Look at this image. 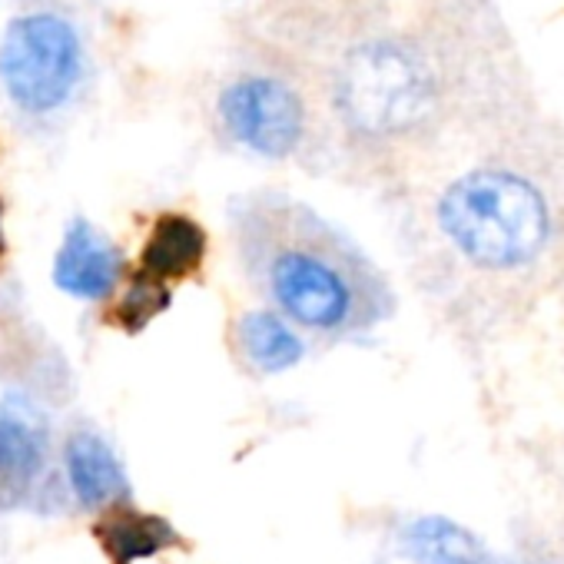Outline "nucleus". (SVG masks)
<instances>
[{
    "label": "nucleus",
    "mask_w": 564,
    "mask_h": 564,
    "mask_svg": "<svg viewBox=\"0 0 564 564\" xmlns=\"http://www.w3.org/2000/svg\"><path fill=\"white\" fill-rule=\"evenodd\" d=\"M229 223L249 279L293 323L349 336L389 313V290L372 262L306 203L272 189L246 193Z\"/></svg>",
    "instance_id": "obj_2"
},
{
    "label": "nucleus",
    "mask_w": 564,
    "mask_h": 564,
    "mask_svg": "<svg viewBox=\"0 0 564 564\" xmlns=\"http://www.w3.org/2000/svg\"><path fill=\"white\" fill-rule=\"evenodd\" d=\"M242 21L310 70L326 123L362 153L429 147L524 90L491 0H256Z\"/></svg>",
    "instance_id": "obj_1"
},
{
    "label": "nucleus",
    "mask_w": 564,
    "mask_h": 564,
    "mask_svg": "<svg viewBox=\"0 0 564 564\" xmlns=\"http://www.w3.org/2000/svg\"><path fill=\"white\" fill-rule=\"evenodd\" d=\"M67 475L87 508H107L127 498V475L110 445L94 432H77L67 442Z\"/></svg>",
    "instance_id": "obj_8"
},
{
    "label": "nucleus",
    "mask_w": 564,
    "mask_h": 564,
    "mask_svg": "<svg viewBox=\"0 0 564 564\" xmlns=\"http://www.w3.org/2000/svg\"><path fill=\"white\" fill-rule=\"evenodd\" d=\"M123 269L120 249L87 219H74L54 259V282L77 300H104L113 293Z\"/></svg>",
    "instance_id": "obj_7"
},
{
    "label": "nucleus",
    "mask_w": 564,
    "mask_h": 564,
    "mask_svg": "<svg viewBox=\"0 0 564 564\" xmlns=\"http://www.w3.org/2000/svg\"><path fill=\"white\" fill-rule=\"evenodd\" d=\"M51 432L44 415L28 402L0 409V508H18L47 468Z\"/></svg>",
    "instance_id": "obj_6"
},
{
    "label": "nucleus",
    "mask_w": 564,
    "mask_h": 564,
    "mask_svg": "<svg viewBox=\"0 0 564 564\" xmlns=\"http://www.w3.org/2000/svg\"><path fill=\"white\" fill-rule=\"evenodd\" d=\"M203 252H206V232L199 229V223L183 213H166L153 223V232L140 256V269L143 275L160 282L180 279L203 262Z\"/></svg>",
    "instance_id": "obj_9"
},
{
    "label": "nucleus",
    "mask_w": 564,
    "mask_h": 564,
    "mask_svg": "<svg viewBox=\"0 0 564 564\" xmlns=\"http://www.w3.org/2000/svg\"><path fill=\"white\" fill-rule=\"evenodd\" d=\"M87 74V41L57 8L14 14L0 31V90L28 117L67 107Z\"/></svg>",
    "instance_id": "obj_5"
},
{
    "label": "nucleus",
    "mask_w": 564,
    "mask_h": 564,
    "mask_svg": "<svg viewBox=\"0 0 564 564\" xmlns=\"http://www.w3.org/2000/svg\"><path fill=\"white\" fill-rule=\"evenodd\" d=\"M239 346L259 372H282L303 359L300 336L269 313H252L242 319Z\"/></svg>",
    "instance_id": "obj_12"
},
{
    "label": "nucleus",
    "mask_w": 564,
    "mask_h": 564,
    "mask_svg": "<svg viewBox=\"0 0 564 564\" xmlns=\"http://www.w3.org/2000/svg\"><path fill=\"white\" fill-rule=\"evenodd\" d=\"M232 67L216 94L219 127L265 160H293L326 123L310 70L246 21L232 44Z\"/></svg>",
    "instance_id": "obj_3"
},
{
    "label": "nucleus",
    "mask_w": 564,
    "mask_h": 564,
    "mask_svg": "<svg viewBox=\"0 0 564 564\" xmlns=\"http://www.w3.org/2000/svg\"><path fill=\"white\" fill-rule=\"evenodd\" d=\"M438 226L481 269H518L551 239L544 189L514 166L481 163L455 176L438 196Z\"/></svg>",
    "instance_id": "obj_4"
},
{
    "label": "nucleus",
    "mask_w": 564,
    "mask_h": 564,
    "mask_svg": "<svg viewBox=\"0 0 564 564\" xmlns=\"http://www.w3.org/2000/svg\"><path fill=\"white\" fill-rule=\"evenodd\" d=\"M402 547L415 564H488L485 544L468 528L438 514L415 518L402 534Z\"/></svg>",
    "instance_id": "obj_10"
},
{
    "label": "nucleus",
    "mask_w": 564,
    "mask_h": 564,
    "mask_svg": "<svg viewBox=\"0 0 564 564\" xmlns=\"http://www.w3.org/2000/svg\"><path fill=\"white\" fill-rule=\"evenodd\" d=\"M100 544L107 547V554L117 564H133L140 557H153L163 547L176 544V531L156 518V514H137V511H123L113 514L110 521H104L97 528Z\"/></svg>",
    "instance_id": "obj_11"
},
{
    "label": "nucleus",
    "mask_w": 564,
    "mask_h": 564,
    "mask_svg": "<svg viewBox=\"0 0 564 564\" xmlns=\"http://www.w3.org/2000/svg\"><path fill=\"white\" fill-rule=\"evenodd\" d=\"M166 306H170V290H166V282L150 279V275H140V279L133 282V286H130V293L120 300L117 319H120L130 333H137V329H143L147 323H153Z\"/></svg>",
    "instance_id": "obj_13"
},
{
    "label": "nucleus",
    "mask_w": 564,
    "mask_h": 564,
    "mask_svg": "<svg viewBox=\"0 0 564 564\" xmlns=\"http://www.w3.org/2000/svg\"><path fill=\"white\" fill-rule=\"evenodd\" d=\"M0 216H4V206H0ZM0 256H4V226H0Z\"/></svg>",
    "instance_id": "obj_14"
}]
</instances>
